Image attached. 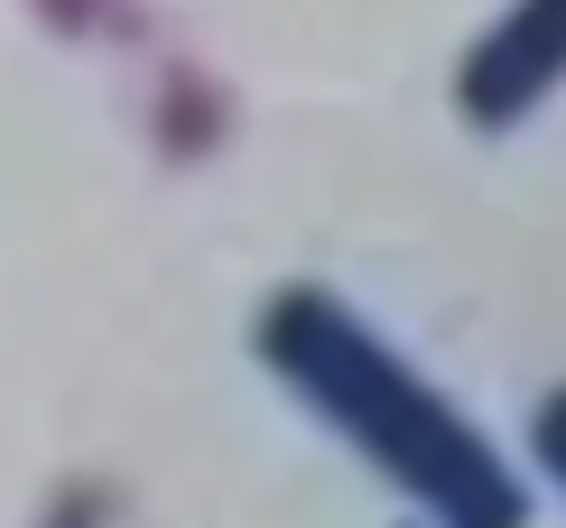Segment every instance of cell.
<instances>
[{
  "label": "cell",
  "instance_id": "obj_1",
  "mask_svg": "<svg viewBox=\"0 0 566 528\" xmlns=\"http://www.w3.org/2000/svg\"><path fill=\"white\" fill-rule=\"evenodd\" d=\"M261 362L289 380L344 445H363L437 528H530V492L511 483V464L464 426V408L437 399L344 297H325V287L270 297L261 306Z\"/></svg>",
  "mask_w": 566,
  "mask_h": 528
},
{
  "label": "cell",
  "instance_id": "obj_2",
  "mask_svg": "<svg viewBox=\"0 0 566 528\" xmlns=\"http://www.w3.org/2000/svg\"><path fill=\"white\" fill-rule=\"evenodd\" d=\"M566 84V0H521V10L502 19V29H483V46L464 56V122L474 130H511L530 122L538 103Z\"/></svg>",
  "mask_w": 566,
  "mask_h": 528
},
{
  "label": "cell",
  "instance_id": "obj_3",
  "mask_svg": "<svg viewBox=\"0 0 566 528\" xmlns=\"http://www.w3.org/2000/svg\"><path fill=\"white\" fill-rule=\"evenodd\" d=\"M530 436H538V464H548V483L566 492V390L538 399V426H530Z\"/></svg>",
  "mask_w": 566,
  "mask_h": 528
}]
</instances>
